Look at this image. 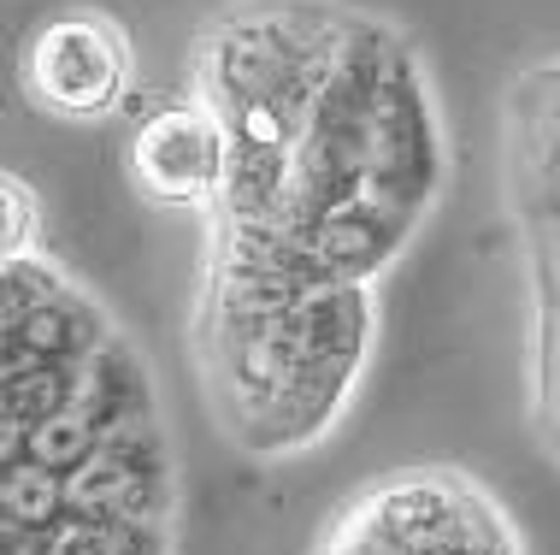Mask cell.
<instances>
[{
	"mask_svg": "<svg viewBox=\"0 0 560 555\" xmlns=\"http://www.w3.org/2000/svg\"><path fill=\"white\" fill-rule=\"evenodd\" d=\"M448 177V142H443V113H436L425 59L407 36L384 59V83H377L372 107V142H366V177H360V207L419 231L425 213L443 195Z\"/></svg>",
	"mask_w": 560,
	"mask_h": 555,
	"instance_id": "obj_4",
	"label": "cell"
},
{
	"mask_svg": "<svg viewBox=\"0 0 560 555\" xmlns=\"http://www.w3.org/2000/svg\"><path fill=\"white\" fill-rule=\"evenodd\" d=\"M342 19L319 0H254L195 42V101L224 125L231 148L295 154Z\"/></svg>",
	"mask_w": 560,
	"mask_h": 555,
	"instance_id": "obj_1",
	"label": "cell"
},
{
	"mask_svg": "<svg viewBox=\"0 0 560 555\" xmlns=\"http://www.w3.org/2000/svg\"><path fill=\"white\" fill-rule=\"evenodd\" d=\"M224 160H231V137L189 95L136 125L125 166H130V184L154 207H219Z\"/></svg>",
	"mask_w": 560,
	"mask_h": 555,
	"instance_id": "obj_6",
	"label": "cell"
},
{
	"mask_svg": "<svg viewBox=\"0 0 560 555\" xmlns=\"http://www.w3.org/2000/svg\"><path fill=\"white\" fill-rule=\"evenodd\" d=\"M71 278L59 273L48 254H19V261H0V332L24 325L36 308H48L54 296H66Z\"/></svg>",
	"mask_w": 560,
	"mask_h": 555,
	"instance_id": "obj_8",
	"label": "cell"
},
{
	"mask_svg": "<svg viewBox=\"0 0 560 555\" xmlns=\"http://www.w3.org/2000/svg\"><path fill=\"white\" fill-rule=\"evenodd\" d=\"M42 243V207L36 189L24 177L0 172V261H19V254H36Z\"/></svg>",
	"mask_w": 560,
	"mask_h": 555,
	"instance_id": "obj_9",
	"label": "cell"
},
{
	"mask_svg": "<svg viewBox=\"0 0 560 555\" xmlns=\"http://www.w3.org/2000/svg\"><path fill=\"white\" fill-rule=\"evenodd\" d=\"M107 337H113L107 308L71 284L66 296H54L48 308H36L24 325L0 332V349L19 355V361H42V367H83Z\"/></svg>",
	"mask_w": 560,
	"mask_h": 555,
	"instance_id": "obj_7",
	"label": "cell"
},
{
	"mask_svg": "<svg viewBox=\"0 0 560 555\" xmlns=\"http://www.w3.org/2000/svg\"><path fill=\"white\" fill-rule=\"evenodd\" d=\"M136 59L130 42L107 12L66 7L48 24L30 30L24 59H19V83L42 113L71 118V125H95L113 118L130 95Z\"/></svg>",
	"mask_w": 560,
	"mask_h": 555,
	"instance_id": "obj_5",
	"label": "cell"
},
{
	"mask_svg": "<svg viewBox=\"0 0 560 555\" xmlns=\"http://www.w3.org/2000/svg\"><path fill=\"white\" fill-rule=\"evenodd\" d=\"M396 48V30L348 12L342 42L330 54V71L319 83L301 125V142L290 154V184H283V207L271 219V231L307 243L325 219H337L360 195L366 177V142H372V107L377 83H384V59Z\"/></svg>",
	"mask_w": 560,
	"mask_h": 555,
	"instance_id": "obj_3",
	"label": "cell"
},
{
	"mask_svg": "<svg viewBox=\"0 0 560 555\" xmlns=\"http://www.w3.org/2000/svg\"><path fill=\"white\" fill-rule=\"evenodd\" d=\"M313 555H525V532L483 478L431 461L354 490Z\"/></svg>",
	"mask_w": 560,
	"mask_h": 555,
	"instance_id": "obj_2",
	"label": "cell"
}]
</instances>
